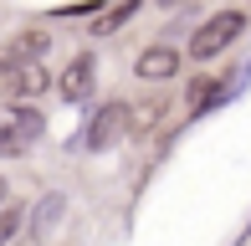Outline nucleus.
I'll return each mask as SVG.
<instances>
[{"label":"nucleus","mask_w":251,"mask_h":246,"mask_svg":"<svg viewBox=\"0 0 251 246\" xmlns=\"http://www.w3.org/2000/svg\"><path fill=\"white\" fill-rule=\"evenodd\" d=\"M41 128H47V118H41L36 108H26V103H5V108H0V159H16V154H26L31 144L41 139Z\"/></svg>","instance_id":"1"},{"label":"nucleus","mask_w":251,"mask_h":246,"mask_svg":"<svg viewBox=\"0 0 251 246\" xmlns=\"http://www.w3.org/2000/svg\"><path fill=\"white\" fill-rule=\"evenodd\" d=\"M241 26H246V21H241V10H221V16H210V21L195 31V41H190V57H195V62L221 57V51L231 47L236 36H241Z\"/></svg>","instance_id":"2"},{"label":"nucleus","mask_w":251,"mask_h":246,"mask_svg":"<svg viewBox=\"0 0 251 246\" xmlns=\"http://www.w3.org/2000/svg\"><path fill=\"white\" fill-rule=\"evenodd\" d=\"M56 77L47 72V62H26V67H10V72H0V87H5L10 103H31V98H41Z\"/></svg>","instance_id":"3"},{"label":"nucleus","mask_w":251,"mask_h":246,"mask_svg":"<svg viewBox=\"0 0 251 246\" xmlns=\"http://www.w3.org/2000/svg\"><path fill=\"white\" fill-rule=\"evenodd\" d=\"M123 133H128V103H102L98 113H93V123H87L82 144L98 154V149H108V144H118Z\"/></svg>","instance_id":"4"},{"label":"nucleus","mask_w":251,"mask_h":246,"mask_svg":"<svg viewBox=\"0 0 251 246\" xmlns=\"http://www.w3.org/2000/svg\"><path fill=\"white\" fill-rule=\"evenodd\" d=\"M51 47L47 31H21V36L0 41V72H10V67H26V62H41Z\"/></svg>","instance_id":"5"},{"label":"nucleus","mask_w":251,"mask_h":246,"mask_svg":"<svg viewBox=\"0 0 251 246\" xmlns=\"http://www.w3.org/2000/svg\"><path fill=\"white\" fill-rule=\"evenodd\" d=\"M62 221H67V195H62V190H47V195L36 200V210H31V241L41 246Z\"/></svg>","instance_id":"6"},{"label":"nucleus","mask_w":251,"mask_h":246,"mask_svg":"<svg viewBox=\"0 0 251 246\" xmlns=\"http://www.w3.org/2000/svg\"><path fill=\"white\" fill-rule=\"evenodd\" d=\"M133 72H139L144 82H169V77L179 72V51L175 47H149V51H139Z\"/></svg>","instance_id":"7"},{"label":"nucleus","mask_w":251,"mask_h":246,"mask_svg":"<svg viewBox=\"0 0 251 246\" xmlns=\"http://www.w3.org/2000/svg\"><path fill=\"white\" fill-rule=\"evenodd\" d=\"M56 93H62L67 103L93 98V57H72V62H67V72L56 77Z\"/></svg>","instance_id":"8"},{"label":"nucleus","mask_w":251,"mask_h":246,"mask_svg":"<svg viewBox=\"0 0 251 246\" xmlns=\"http://www.w3.org/2000/svg\"><path fill=\"white\" fill-rule=\"evenodd\" d=\"M226 98H231V87H226L221 77H200V82L190 87V113H205V108L226 103Z\"/></svg>","instance_id":"9"},{"label":"nucleus","mask_w":251,"mask_h":246,"mask_svg":"<svg viewBox=\"0 0 251 246\" xmlns=\"http://www.w3.org/2000/svg\"><path fill=\"white\" fill-rule=\"evenodd\" d=\"M159 118H164V103H139V108H128V133H149Z\"/></svg>","instance_id":"10"},{"label":"nucleus","mask_w":251,"mask_h":246,"mask_svg":"<svg viewBox=\"0 0 251 246\" xmlns=\"http://www.w3.org/2000/svg\"><path fill=\"white\" fill-rule=\"evenodd\" d=\"M21 231V205H0V246Z\"/></svg>","instance_id":"11"},{"label":"nucleus","mask_w":251,"mask_h":246,"mask_svg":"<svg viewBox=\"0 0 251 246\" xmlns=\"http://www.w3.org/2000/svg\"><path fill=\"white\" fill-rule=\"evenodd\" d=\"M0 205H5V180H0Z\"/></svg>","instance_id":"12"}]
</instances>
